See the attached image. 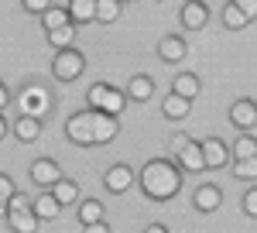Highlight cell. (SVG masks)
<instances>
[{
  "mask_svg": "<svg viewBox=\"0 0 257 233\" xmlns=\"http://www.w3.org/2000/svg\"><path fill=\"white\" fill-rule=\"evenodd\" d=\"M233 4H237L240 11L247 14V21H254V18H257V0H233Z\"/></svg>",
  "mask_w": 257,
  "mask_h": 233,
  "instance_id": "cell-33",
  "label": "cell"
},
{
  "mask_svg": "<svg viewBox=\"0 0 257 233\" xmlns=\"http://www.w3.org/2000/svg\"><path fill=\"white\" fill-rule=\"evenodd\" d=\"M79 219H82V226H89V223H103V202L86 199V202L79 206Z\"/></svg>",
  "mask_w": 257,
  "mask_h": 233,
  "instance_id": "cell-25",
  "label": "cell"
},
{
  "mask_svg": "<svg viewBox=\"0 0 257 233\" xmlns=\"http://www.w3.org/2000/svg\"><path fill=\"white\" fill-rule=\"evenodd\" d=\"M52 195L59 199V206H72V202L79 199V185L69 182V178H59V182L52 185Z\"/></svg>",
  "mask_w": 257,
  "mask_h": 233,
  "instance_id": "cell-20",
  "label": "cell"
},
{
  "mask_svg": "<svg viewBox=\"0 0 257 233\" xmlns=\"http://www.w3.org/2000/svg\"><path fill=\"white\" fill-rule=\"evenodd\" d=\"M65 134H69V141H76V144H93V110L69 117Z\"/></svg>",
  "mask_w": 257,
  "mask_h": 233,
  "instance_id": "cell-6",
  "label": "cell"
},
{
  "mask_svg": "<svg viewBox=\"0 0 257 233\" xmlns=\"http://www.w3.org/2000/svg\"><path fill=\"white\" fill-rule=\"evenodd\" d=\"M89 106L93 110H99V113H110V117H120V110L127 106V93H120V89H113V86H103V82H96L93 89H89Z\"/></svg>",
  "mask_w": 257,
  "mask_h": 233,
  "instance_id": "cell-2",
  "label": "cell"
},
{
  "mask_svg": "<svg viewBox=\"0 0 257 233\" xmlns=\"http://www.w3.org/2000/svg\"><path fill=\"white\" fill-rule=\"evenodd\" d=\"M31 213L38 216V219H55V216L62 213V206H59V199L52 192H45V195H38L35 202H31Z\"/></svg>",
  "mask_w": 257,
  "mask_h": 233,
  "instance_id": "cell-17",
  "label": "cell"
},
{
  "mask_svg": "<svg viewBox=\"0 0 257 233\" xmlns=\"http://www.w3.org/2000/svg\"><path fill=\"white\" fill-rule=\"evenodd\" d=\"M24 7H28L31 14H45V11L52 7V0H24Z\"/></svg>",
  "mask_w": 257,
  "mask_h": 233,
  "instance_id": "cell-34",
  "label": "cell"
},
{
  "mask_svg": "<svg viewBox=\"0 0 257 233\" xmlns=\"http://www.w3.org/2000/svg\"><path fill=\"white\" fill-rule=\"evenodd\" d=\"M117 131H120L117 117L93 110V144H110V141L117 137Z\"/></svg>",
  "mask_w": 257,
  "mask_h": 233,
  "instance_id": "cell-7",
  "label": "cell"
},
{
  "mask_svg": "<svg viewBox=\"0 0 257 233\" xmlns=\"http://www.w3.org/2000/svg\"><path fill=\"white\" fill-rule=\"evenodd\" d=\"M127 96L138 99V103L151 99V96H155V82H151L148 76H134V79H131V86H127Z\"/></svg>",
  "mask_w": 257,
  "mask_h": 233,
  "instance_id": "cell-21",
  "label": "cell"
},
{
  "mask_svg": "<svg viewBox=\"0 0 257 233\" xmlns=\"http://www.w3.org/2000/svg\"><path fill=\"white\" fill-rule=\"evenodd\" d=\"M233 158H237V161H243V158H257V137L240 134L237 144H233Z\"/></svg>",
  "mask_w": 257,
  "mask_h": 233,
  "instance_id": "cell-26",
  "label": "cell"
},
{
  "mask_svg": "<svg viewBox=\"0 0 257 233\" xmlns=\"http://www.w3.org/2000/svg\"><path fill=\"white\" fill-rule=\"evenodd\" d=\"M7 99H11V96H7V86H4V82H0V110H4V106H7Z\"/></svg>",
  "mask_w": 257,
  "mask_h": 233,
  "instance_id": "cell-36",
  "label": "cell"
},
{
  "mask_svg": "<svg viewBox=\"0 0 257 233\" xmlns=\"http://www.w3.org/2000/svg\"><path fill=\"white\" fill-rule=\"evenodd\" d=\"M41 24H45V31H59L65 24H72V18H69V11H62V7H48V11L41 14Z\"/></svg>",
  "mask_w": 257,
  "mask_h": 233,
  "instance_id": "cell-22",
  "label": "cell"
},
{
  "mask_svg": "<svg viewBox=\"0 0 257 233\" xmlns=\"http://www.w3.org/2000/svg\"><path fill=\"white\" fill-rule=\"evenodd\" d=\"M69 18L76 24L96 21V0H69Z\"/></svg>",
  "mask_w": 257,
  "mask_h": 233,
  "instance_id": "cell-18",
  "label": "cell"
},
{
  "mask_svg": "<svg viewBox=\"0 0 257 233\" xmlns=\"http://www.w3.org/2000/svg\"><path fill=\"white\" fill-rule=\"evenodd\" d=\"M48 110H52V96L41 86H28L21 93V113L24 117H38L41 120V113H48Z\"/></svg>",
  "mask_w": 257,
  "mask_h": 233,
  "instance_id": "cell-4",
  "label": "cell"
},
{
  "mask_svg": "<svg viewBox=\"0 0 257 233\" xmlns=\"http://www.w3.org/2000/svg\"><path fill=\"white\" fill-rule=\"evenodd\" d=\"M223 24H226L230 31H240V28H247L250 21H247V14L240 11V7H237V4H233V0H230V4L223 7Z\"/></svg>",
  "mask_w": 257,
  "mask_h": 233,
  "instance_id": "cell-24",
  "label": "cell"
},
{
  "mask_svg": "<svg viewBox=\"0 0 257 233\" xmlns=\"http://www.w3.org/2000/svg\"><path fill=\"white\" fill-rule=\"evenodd\" d=\"M120 18V0H96V21L113 24Z\"/></svg>",
  "mask_w": 257,
  "mask_h": 233,
  "instance_id": "cell-27",
  "label": "cell"
},
{
  "mask_svg": "<svg viewBox=\"0 0 257 233\" xmlns=\"http://www.w3.org/2000/svg\"><path fill=\"white\" fill-rule=\"evenodd\" d=\"M14 134H18V141H24V144H31V141H38L41 137V120L38 117H18V124H14Z\"/></svg>",
  "mask_w": 257,
  "mask_h": 233,
  "instance_id": "cell-15",
  "label": "cell"
},
{
  "mask_svg": "<svg viewBox=\"0 0 257 233\" xmlns=\"http://www.w3.org/2000/svg\"><path fill=\"white\" fill-rule=\"evenodd\" d=\"M144 233H168V230H165L161 223H151V226H148V230H144Z\"/></svg>",
  "mask_w": 257,
  "mask_h": 233,
  "instance_id": "cell-37",
  "label": "cell"
},
{
  "mask_svg": "<svg viewBox=\"0 0 257 233\" xmlns=\"http://www.w3.org/2000/svg\"><path fill=\"white\" fill-rule=\"evenodd\" d=\"M196 209L199 213H216L219 209V202H223V192H219L216 185H199L196 189Z\"/></svg>",
  "mask_w": 257,
  "mask_h": 233,
  "instance_id": "cell-14",
  "label": "cell"
},
{
  "mask_svg": "<svg viewBox=\"0 0 257 233\" xmlns=\"http://www.w3.org/2000/svg\"><path fill=\"white\" fill-rule=\"evenodd\" d=\"M199 144H202V155H206V168H223L230 161V151H226V144L219 137H206Z\"/></svg>",
  "mask_w": 257,
  "mask_h": 233,
  "instance_id": "cell-9",
  "label": "cell"
},
{
  "mask_svg": "<svg viewBox=\"0 0 257 233\" xmlns=\"http://www.w3.org/2000/svg\"><path fill=\"white\" fill-rule=\"evenodd\" d=\"M11 195H14V182H11V175L0 172V202H7Z\"/></svg>",
  "mask_w": 257,
  "mask_h": 233,
  "instance_id": "cell-31",
  "label": "cell"
},
{
  "mask_svg": "<svg viewBox=\"0 0 257 233\" xmlns=\"http://www.w3.org/2000/svg\"><path fill=\"white\" fill-rule=\"evenodd\" d=\"M233 175L237 178H257V158H243V161H233Z\"/></svg>",
  "mask_w": 257,
  "mask_h": 233,
  "instance_id": "cell-29",
  "label": "cell"
},
{
  "mask_svg": "<svg viewBox=\"0 0 257 233\" xmlns=\"http://www.w3.org/2000/svg\"><path fill=\"white\" fill-rule=\"evenodd\" d=\"M31 178H35L38 185H48V189H52V185L62 178V168L52 161V158H38V161L31 165Z\"/></svg>",
  "mask_w": 257,
  "mask_h": 233,
  "instance_id": "cell-10",
  "label": "cell"
},
{
  "mask_svg": "<svg viewBox=\"0 0 257 233\" xmlns=\"http://www.w3.org/2000/svg\"><path fill=\"white\" fill-rule=\"evenodd\" d=\"M7 134V120H4V117H0V137Z\"/></svg>",
  "mask_w": 257,
  "mask_h": 233,
  "instance_id": "cell-38",
  "label": "cell"
},
{
  "mask_svg": "<svg viewBox=\"0 0 257 233\" xmlns=\"http://www.w3.org/2000/svg\"><path fill=\"white\" fill-rule=\"evenodd\" d=\"M172 93H178V96H185V99L199 96V79L192 76V72H182V76H175V86H172Z\"/></svg>",
  "mask_w": 257,
  "mask_h": 233,
  "instance_id": "cell-23",
  "label": "cell"
},
{
  "mask_svg": "<svg viewBox=\"0 0 257 233\" xmlns=\"http://www.w3.org/2000/svg\"><path fill=\"white\" fill-rule=\"evenodd\" d=\"M134 178H138V175L131 172V168H127V165H113V168H110V172H106V178H103V182H106V189H110V192H127V189H131V182H134Z\"/></svg>",
  "mask_w": 257,
  "mask_h": 233,
  "instance_id": "cell-12",
  "label": "cell"
},
{
  "mask_svg": "<svg viewBox=\"0 0 257 233\" xmlns=\"http://www.w3.org/2000/svg\"><path fill=\"white\" fill-rule=\"evenodd\" d=\"M86 233H110V226H106V219H103V223H89Z\"/></svg>",
  "mask_w": 257,
  "mask_h": 233,
  "instance_id": "cell-35",
  "label": "cell"
},
{
  "mask_svg": "<svg viewBox=\"0 0 257 233\" xmlns=\"http://www.w3.org/2000/svg\"><path fill=\"white\" fill-rule=\"evenodd\" d=\"M178 21H182V28H185V31H202V28H206V21H209V7H206L202 0H189V4H182Z\"/></svg>",
  "mask_w": 257,
  "mask_h": 233,
  "instance_id": "cell-5",
  "label": "cell"
},
{
  "mask_svg": "<svg viewBox=\"0 0 257 233\" xmlns=\"http://www.w3.org/2000/svg\"><path fill=\"white\" fill-rule=\"evenodd\" d=\"M178 165L185 172H202L206 168V155H202V144L199 141H189L182 151H178Z\"/></svg>",
  "mask_w": 257,
  "mask_h": 233,
  "instance_id": "cell-11",
  "label": "cell"
},
{
  "mask_svg": "<svg viewBox=\"0 0 257 233\" xmlns=\"http://www.w3.org/2000/svg\"><path fill=\"white\" fill-rule=\"evenodd\" d=\"M161 110H165V117H168V120H185V117H189V110H192V99L172 93V96H165Z\"/></svg>",
  "mask_w": 257,
  "mask_h": 233,
  "instance_id": "cell-16",
  "label": "cell"
},
{
  "mask_svg": "<svg viewBox=\"0 0 257 233\" xmlns=\"http://www.w3.org/2000/svg\"><path fill=\"white\" fill-rule=\"evenodd\" d=\"M7 219H11L14 233H38V216L31 213V209H21V213H7Z\"/></svg>",
  "mask_w": 257,
  "mask_h": 233,
  "instance_id": "cell-19",
  "label": "cell"
},
{
  "mask_svg": "<svg viewBox=\"0 0 257 233\" xmlns=\"http://www.w3.org/2000/svg\"><path fill=\"white\" fill-rule=\"evenodd\" d=\"M21 209H31V199L24 192H14L11 199H7V213H21Z\"/></svg>",
  "mask_w": 257,
  "mask_h": 233,
  "instance_id": "cell-30",
  "label": "cell"
},
{
  "mask_svg": "<svg viewBox=\"0 0 257 233\" xmlns=\"http://www.w3.org/2000/svg\"><path fill=\"white\" fill-rule=\"evenodd\" d=\"M72 38H76V24H65V28H59V31H48V41H52L59 52H62V48H69Z\"/></svg>",
  "mask_w": 257,
  "mask_h": 233,
  "instance_id": "cell-28",
  "label": "cell"
},
{
  "mask_svg": "<svg viewBox=\"0 0 257 233\" xmlns=\"http://www.w3.org/2000/svg\"><path fill=\"white\" fill-rule=\"evenodd\" d=\"M52 72L59 82H76V79L86 72V58L76 52V48H62L59 55L52 58Z\"/></svg>",
  "mask_w": 257,
  "mask_h": 233,
  "instance_id": "cell-3",
  "label": "cell"
},
{
  "mask_svg": "<svg viewBox=\"0 0 257 233\" xmlns=\"http://www.w3.org/2000/svg\"><path fill=\"white\" fill-rule=\"evenodd\" d=\"M243 213L257 219V189H250V192L243 195Z\"/></svg>",
  "mask_w": 257,
  "mask_h": 233,
  "instance_id": "cell-32",
  "label": "cell"
},
{
  "mask_svg": "<svg viewBox=\"0 0 257 233\" xmlns=\"http://www.w3.org/2000/svg\"><path fill=\"white\" fill-rule=\"evenodd\" d=\"M141 182V192L148 195V199H158V202H168L172 195L182 189V172H178L172 161H148L138 175Z\"/></svg>",
  "mask_w": 257,
  "mask_h": 233,
  "instance_id": "cell-1",
  "label": "cell"
},
{
  "mask_svg": "<svg viewBox=\"0 0 257 233\" xmlns=\"http://www.w3.org/2000/svg\"><path fill=\"white\" fill-rule=\"evenodd\" d=\"M230 120H233L237 131H250V127H257V103L254 99H237V103L230 106Z\"/></svg>",
  "mask_w": 257,
  "mask_h": 233,
  "instance_id": "cell-8",
  "label": "cell"
},
{
  "mask_svg": "<svg viewBox=\"0 0 257 233\" xmlns=\"http://www.w3.org/2000/svg\"><path fill=\"white\" fill-rule=\"evenodd\" d=\"M0 216H7V202H0Z\"/></svg>",
  "mask_w": 257,
  "mask_h": 233,
  "instance_id": "cell-39",
  "label": "cell"
},
{
  "mask_svg": "<svg viewBox=\"0 0 257 233\" xmlns=\"http://www.w3.org/2000/svg\"><path fill=\"white\" fill-rule=\"evenodd\" d=\"M158 55L165 58V62H182V58L189 55V45L178 38V35H165V38L158 41Z\"/></svg>",
  "mask_w": 257,
  "mask_h": 233,
  "instance_id": "cell-13",
  "label": "cell"
},
{
  "mask_svg": "<svg viewBox=\"0 0 257 233\" xmlns=\"http://www.w3.org/2000/svg\"><path fill=\"white\" fill-rule=\"evenodd\" d=\"M131 4H134V0H131Z\"/></svg>",
  "mask_w": 257,
  "mask_h": 233,
  "instance_id": "cell-40",
  "label": "cell"
}]
</instances>
